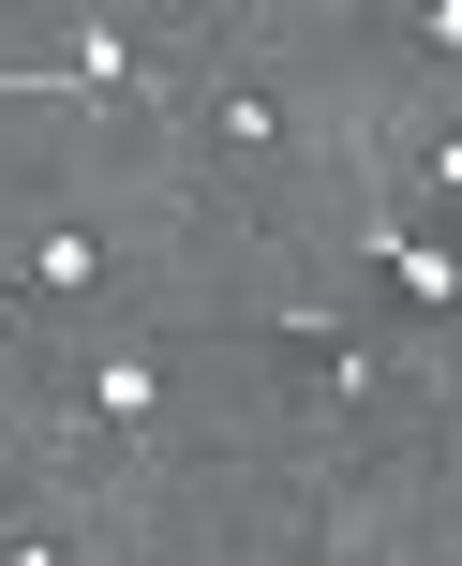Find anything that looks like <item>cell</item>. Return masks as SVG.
Segmentation results:
<instances>
[{"instance_id":"obj_1","label":"cell","mask_w":462,"mask_h":566,"mask_svg":"<svg viewBox=\"0 0 462 566\" xmlns=\"http://www.w3.org/2000/svg\"><path fill=\"white\" fill-rule=\"evenodd\" d=\"M165 343H135V328H105V343H90V358H75V418L90 432H105V448H165Z\"/></svg>"},{"instance_id":"obj_2","label":"cell","mask_w":462,"mask_h":566,"mask_svg":"<svg viewBox=\"0 0 462 566\" xmlns=\"http://www.w3.org/2000/svg\"><path fill=\"white\" fill-rule=\"evenodd\" d=\"M0 283H15L30 313H90V298L119 283V224H90V209H45V224L15 239V269H0Z\"/></svg>"},{"instance_id":"obj_3","label":"cell","mask_w":462,"mask_h":566,"mask_svg":"<svg viewBox=\"0 0 462 566\" xmlns=\"http://www.w3.org/2000/svg\"><path fill=\"white\" fill-rule=\"evenodd\" d=\"M195 119H209V149H224V165L254 179V195L298 165V105H284L269 75H209V105H195Z\"/></svg>"},{"instance_id":"obj_4","label":"cell","mask_w":462,"mask_h":566,"mask_svg":"<svg viewBox=\"0 0 462 566\" xmlns=\"http://www.w3.org/2000/svg\"><path fill=\"white\" fill-rule=\"evenodd\" d=\"M0 90H90V105H135V90H149V45H135L119 15H90L60 60H0Z\"/></svg>"},{"instance_id":"obj_5","label":"cell","mask_w":462,"mask_h":566,"mask_svg":"<svg viewBox=\"0 0 462 566\" xmlns=\"http://www.w3.org/2000/svg\"><path fill=\"white\" fill-rule=\"evenodd\" d=\"M374 269H388L403 313H462V254H448L433 224H374Z\"/></svg>"},{"instance_id":"obj_6","label":"cell","mask_w":462,"mask_h":566,"mask_svg":"<svg viewBox=\"0 0 462 566\" xmlns=\"http://www.w3.org/2000/svg\"><path fill=\"white\" fill-rule=\"evenodd\" d=\"M418 45H433V60H462V0H418Z\"/></svg>"},{"instance_id":"obj_7","label":"cell","mask_w":462,"mask_h":566,"mask_svg":"<svg viewBox=\"0 0 462 566\" xmlns=\"http://www.w3.org/2000/svg\"><path fill=\"white\" fill-rule=\"evenodd\" d=\"M0 507H15V448H0Z\"/></svg>"},{"instance_id":"obj_8","label":"cell","mask_w":462,"mask_h":566,"mask_svg":"<svg viewBox=\"0 0 462 566\" xmlns=\"http://www.w3.org/2000/svg\"><path fill=\"white\" fill-rule=\"evenodd\" d=\"M209 15H269V0H209Z\"/></svg>"}]
</instances>
